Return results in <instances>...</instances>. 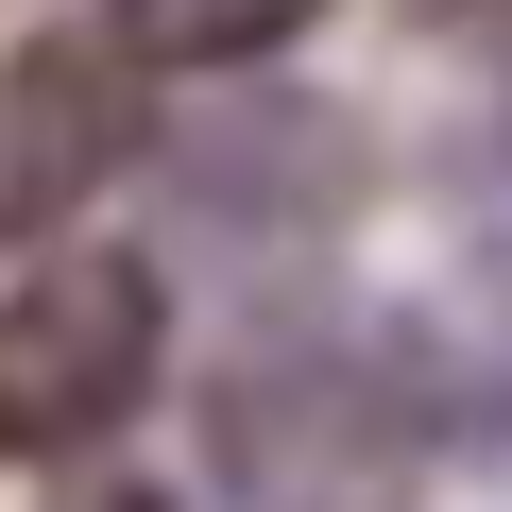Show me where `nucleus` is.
I'll use <instances>...</instances> for the list:
<instances>
[{"label":"nucleus","instance_id":"5","mask_svg":"<svg viewBox=\"0 0 512 512\" xmlns=\"http://www.w3.org/2000/svg\"><path fill=\"white\" fill-rule=\"evenodd\" d=\"M325 0H120V52H171V69H239V52H274L308 35Z\"/></svg>","mask_w":512,"mask_h":512},{"label":"nucleus","instance_id":"2","mask_svg":"<svg viewBox=\"0 0 512 512\" xmlns=\"http://www.w3.org/2000/svg\"><path fill=\"white\" fill-rule=\"evenodd\" d=\"M410 376L376 342H291L222 393V461L256 512H393L410 495Z\"/></svg>","mask_w":512,"mask_h":512},{"label":"nucleus","instance_id":"3","mask_svg":"<svg viewBox=\"0 0 512 512\" xmlns=\"http://www.w3.org/2000/svg\"><path fill=\"white\" fill-rule=\"evenodd\" d=\"M137 154V52L120 35H35L0 52V239H35Z\"/></svg>","mask_w":512,"mask_h":512},{"label":"nucleus","instance_id":"4","mask_svg":"<svg viewBox=\"0 0 512 512\" xmlns=\"http://www.w3.org/2000/svg\"><path fill=\"white\" fill-rule=\"evenodd\" d=\"M427 410H444L461 444H495V461H512V239H495L478 274L444 291V359H427Z\"/></svg>","mask_w":512,"mask_h":512},{"label":"nucleus","instance_id":"1","mask_svg":"<svg viewBox=\"0 0 512 512\" xmlns=\"http://www.w3.org/2000/svg\"><path fill=\"white\" fill-rule=\"evenodd\" d=\"M154 376H171V308H154L137 256H35L0 291V461L120 444Z\"/></svg>","mask_w":512,"mask_h":512},{"label":"nucleus","instance_id":"6","mask_svg":"<svg viewBox=\"0 0 512 512\" xmlns=\"http://www.w3.org/2000/svg\"><path fill=\"white\" fill-rule=\"evenodd\" d=\"M52 512H171V495H154V478H69Z\"/></svg>","mask_w":512,"mask_h":512},{"label":"nucleus","instance_id":"7","mask_svg":"<svg viewBox=\"0 0 512 512\" xmlns=\"http://www.w3.org/2000/svg\"><path fill=\"white\" fill-rule=\"evenodd\" d=\"M410 18H512V0H410Z\"/></svg>","mask_w":512,"mask_h":512}]
</instances>
